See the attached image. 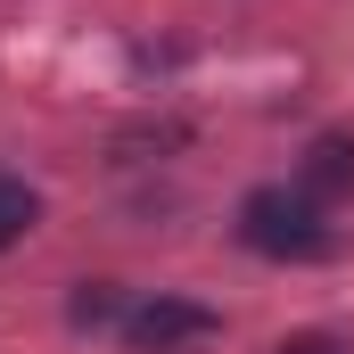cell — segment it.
<instances>
[{
    "mask_svg": "<svg viewBox=\"0 0 354 354\" xmlns=\"http://www.w3.org/2000/svg\"><path fill=\"white\" fill-rule=\"evenodd\" d=\"M239 239H248L256 256H288V264L330 256V223H322V206H313L305 189H256V198L239 206Z\"/></svg>",
    "mask_w": 354,
    "mask_h": 354,
    "instance_id": "6da1fadb",
    "label": "cell"
},
{
    "mask_svg": "<svg viewBox=\"0 0 354 354\" xmlns=\"http://www.w3.org/2000/svg\"><path fill=\"white\" fill-rule=\"evenodd\" d=\"M206 330H214V313L206 305H181V297H157V305H140L124 322L132 346H181V338H206Z\"/></svg>",
    "mask_w": 354,
    "mask_h": 354,
    "instance_id": "7a4b0ae2",
    "label": "cell"
},
{
    "mask_svg": "<svg viewBox=\"0 0 354 354\" xmlns=\"http://www.w3.org/2000/svg\"><path fill=\"white\" fill-rule=\"evenodd\" d=\"M305 198H354V140L346 132H322L305 149Z\"/></svg>",
    "mask_w": 354,
    "mask_h": 354,
    "instance_id": "3957f363",
    "label": "cell"
},
{
    "mask_svg": "<svg viewBox=\"0 0 354 354\" xmlns=\"http://www.w3.org/2000/svg\"><path fill=\"white\" fill-rule=\"evenodd\" d=\"M25 231H33V189L25 181H0V248L25 239Z\"/></svg>",
    "mask_w": 354,
    "mask_h": 354,
    "instance_id": "277c9868",
    "label": "cell"
},
{
    "mask_svg": "<svg viewBox=\"0 0 354 354\" xmlns=\"http://www.w3.org/2000/svg\"><path fill=\"white\" fill-rule=\"evenodd\" d=\"M280 354H338V346H330V338H288Z\"/></svg>",
    "mask_w": 354,
    "mask_h": 354,
    "instance_id": "5b68a950",
    "label": "cell"
}]
</instances>
